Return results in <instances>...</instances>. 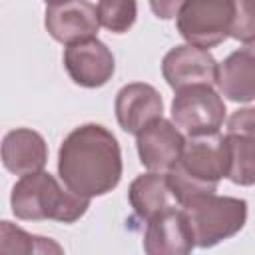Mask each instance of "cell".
I'll list each match as a JSON object with an SVG mask.
<instances>
[{
    "label": "cell",
    "instance_id": "44dd1931",
    "mask_svg": "<svg viewBox=\"0 0 255 255\" xmlns=\"http://www.w3.org/2000/svg\"><path fill=\"white\" fill-rule=\"evenodd\" d=\"M46 4H52V2H58V0H44Z\"/></svg>",
    "mask_w": 255,
    "mask_h": 255
},
{
    "label": "cell",
    "instance_id": "2e32d148",
    "mask_svg": "<svg viewBox=\"0 0 255 255\" xmlns=\"http://www.w3.org/2000/svg\"><path fill=\"white\" fill-rule=\"evenodd\" d=\"M129 197V205L133 207L135 215L139 219L149 221L153 215H157L159 211L171 207L169 197V183H167V173L163 175L161 171H149L143 175H137L128 191Z\"/></svg>",
    "mask_w": 255,
    "mask_h": 255
},
{
    "label": "cell",
    "instance_id": "ba28073f",
    "mask_svg": "<svg viewBox=\"0 0 255 255\" xmlns=\"http://www.w3.org/2000/svg\"><path fill=\"white\" fill-rule=\"evenodd\" d=\"M219 64L215 58L193 44L171 48L161 62V74L171 90L179 92L191 86H215Z\"/></svg>",
    "mask_w": 255,
    "mask_h": 255
},
{
    "label": "cell",
    "instance_id": "7a4b0ae2",
    "mask_svg": "<svg viewBox=\"0 0 255 255\" xmlns=\"http://www.w3.org/2000/svg\"><path fill=\"white\" fill-rule=\"evenodd\" d=\"M229 173V157L223 135L191 137L183 145L177 163L167 171V183L173 199L179 205L215 193L217 183Z\"/></svg>",
    "mask_w": 255,
    "mask_h": 255
},
{
    "label": "cell",
    "instance_id": "e0dca14e",
    "mask_svg": "<svg viewBox=\"0 0 255 255\" xmlns=\"http://www.w3.org/2000/svg\"><path fill=\"white\" fill-rule=\"evenodd\" d=\"M0 251L2 253H62V247L50 239L30 235L10 221L0 225Z\"/></svg>",
    "mask_w": 255,
    "mask_h": 255
},
{
    "label": "cell",
    "instance_id": "9c48e42d",
    "mask_svg": "<svg viewBox=\"0 0 255 255\" xmlns=\"http://www.w3.org/2000/svg\"><path fill=\"white\" fill-rule=\"evenodd\" d=\"M44 26L62 44H76L96 38L100 30L98 8L88 0H58L46 6Z\"/></svg>",
    "mask_w": 255,
    "mask_h": 255
},
{
    "label": "cell",
    "instance_id": "52a82bcc",
    "mask_svg": "<svg viewBox=\"0 0 255 255\" xmlns=\"http://www.w3.org/2000/svg\"><path fill=\"white\" fill-rule=\"evenodd\" d=\"M223 141L229 157L227 179L237 185H255V108L231 114Z\"/></svg>",
    "mask_w": 255,
    "mask_h": 255
},
{
    "label": "cell",
    "instance_id": "4fadbf2b",
    "mask_svg": "<svg viewBox=\"0 0 255 255\" xmlns=\"http://www.w3.org/2000/svg\"><path fill=\"white\" fill-rule=\"evenodd\" d=\"M163 100L159 92L143 82L124 86L116 96V118L124 131L139 133L149 122L161 118Z\"/></svg>",
    "mask_w": 255,
    "mask_h": 255
},
{
    "label": "cell",
    "instance_id": "8992f818",
    "mask_svg": "<svg viewBox=\"0 0 255 255\" xmlns=\"http://www.w3.org/2000/svg\"><path fill=\"white\" fill-rule=\"evenodd\" d=\"M175 126L189 137L215 135L225 120V104L213 86H191L175 92L171 102Z\"/></svg>",
    "mask_w": 255,
    "mask_h": 255
},
{
    "label": "cell",
    "instance_id": "d6986e66",
    "mask_svg": "<svg viewBox=\"0 0 255 255\" xmlns=\"http://www.w3.org/2000/svg\"><path fill=\"white\" fill-rule=\"evenodd\" d=\"M235 20L231 28V38L241 42L255 40V0H233Z\"/></svg>",
    "mask_w": 255,
    "mask_h": 255
},
{
    "label": "cell",
    "instance_id": "3957f363",
    "mask_svg": "<svg viewBox=\"0 0 255 255\" xmlns=\"http://www.w3.org/2000/svg\"><path fill=\"white\" fill-rule=\"evenodd\" d=\"M10 205L18 219H54L60 223H74L88 211L90 199L76 195L68 187L64 189L48 171H36L22 175L14 185Z\"/></svg>",
    "mask_w": 255,
    "mask_h": 255
},
{
    "label": "cell",
    "instance_id": "8fae6325",
    "mask_svg": "<svg viewBox=\"0 0 255 255\" xmlns=\"http://www.w3.org/2000/svg\"><path fill=\"white\" fill-rule=\"evenodd\" d=\"M195 247V237L183 209L173 205L147 221L143 249L149 255H185Z\"/></svg>",
    "mask_w": 255,
    "mask_h": 255
},
{
    "label": "cell",
    "instance_id": "277c9868",
    "mask_svg": "<svg viewBox=\"0 0 255 255\" xmlns=\"http://www.w3.org/2000/svg\"><path fill=\"white\" fill-rule=\"evenodd\" d=\"M197 247H213L239 233L247 219V203L239 197L205 193L181 205Z\"/></svg>",
    "mask_w": 255,
    "mask_h": 255
},
{
    "label": "cell",
    "instance_id": "ac0fdd59",
    "mask_svg": "<svg viewBox=\"0 0 255 255\" xmlns=\"http://www.w3.org/2000/svg\"><path fill=\"white\" fill-rule=\"evenodd\" d=\"M98 18L106 30L114 34H124L135 24L137 4L135 0H100Z\"/></svg>",
    "mask_w": 255,
    "mask_h": 255
},
{
    "label": "cell",
    "instance_id": "ffe728a7",
    "mask_svg": "<svg viewBox=\"0 0 255 255\" xmlns=\"http://www.w3.org/2000/svg\"><path fill=\"white\" fill-rule=\"evenodd\" d=\"M185 2L187 0H149V8L157 18L171 20L179 14V10L183 8Z\"/></svg>",
    "mask_w": 255,
    "mask_h": 255
},
{
    "label": "cell",
    "instance_id": "5b68a950",
    "mask_svg": "<svg viewBox=\"0 0 255 255\" xmlns=\"http://www.w3.org/2000/svg\"><path fill=\"white\" fill-rule=\"evenodd\" d=\"M233 20V0H187L177 14V32L187 44L207 50L231 36Z\"/></svg>",
    "mask_w": 255,
    "mask_h": 255
},
{
    "label": "cell",
    "instance_id": "30bf717a",
    "mask_svg": "<svg viewBox=\"0 0 255 255\" xmlns=\"http://www.w3.org/2000/svg\"><path fill=\"white\" fill-rule=\"evenodd\" d=\"M64 66L74 84L84 88H100L112 80L116 60L110 48L98 38L70 44L64 52Z\"/></svg>",
    "mask_w": 255,
    "mask_h": 255
},
{
    "label": "cell",
    "instance_id": "6da1fadb",
    "mask_svg": "<svg viewBox=\"0 0 255 255\" xmlns=\"http://www.w3.org/2000/svg\"><path fill=\"white\" fill-rule=\"evenodd\" d=\"M58 175L80 197L110 193L122 179V151L114 133L100 124L70 131L58 151Z\"/></svg>",
    "mask_w": 255,
    "mask_h": 255
},
{
    "label": "cell",
    "instance_id": "5bb4252c",
    "mask_svg": "<svg viewBox=\"0 0 255 255\" xmlns=\"http://www.w3.org/2000/svg\"><path fill=\"white\" fill-rule=\"evenodd\" d=\"M217 88L231 102L247 104L255 100V40L245 42L219 64Z\"/></svg>",
    "mask_w": 255,
    "mask_h": 255
},
{
    "label": "cell",
    "instance_id": "9a60e30c",
    "mask_svg": "<svg viewBox=\"0 0 255 255\" xmlns=\"http://www.w3.org/2000/svg\"><path fill=\"white\" fill-rule=\"evenodd\" d=\"M48 161V145L44 137L28 128L12 129L2 139V163L10 173L28 175L42 171Z\"/></svg>",
    "mask_w": 255,
    "mask_h": 255
},
{
    "label": "cell",
    "instance_id": "7c38bea8",
    "mask_svg": "<svg viewBox=\"0 0 255 255\" xmlns=\"http://www.w3.org/2000/svg\"><path fill=\"white\" fill-rule=\"evenodd\" d=\"M135 143L139 161L149 171H169L177 163L185 139L177 126L163 118H157L137 133Z\"/></svg>",
    "mask_w": 255,
    "mask_h": 255
}]
</instances>
